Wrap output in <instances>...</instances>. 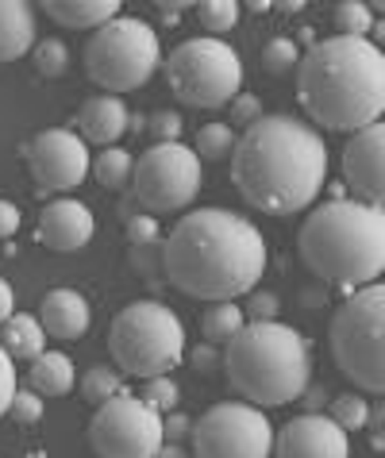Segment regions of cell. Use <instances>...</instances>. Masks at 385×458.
Segmentation results:
<instances>
[{
  "label": "cell",
  "instance_id": "obj_22",
  "mask_svg": "<svg viewBox=\"0 0 385 458\" xmlns=\"http://www.w3.org/2000/svg\"><path fill=\"white\" fill-rule=\"evenodd\" d=\"M47 332L43 324H38V316H28V312H16L12 320L4 324V332H0V347H4L12 359H28L35 362L38 354L47 351Z\"/></svg>",
  "mask_w": 385,
  "mask_h": 458
},
{
  "label": "cell",
  "instance_id": "obj_17",
  "mask_svg": "<svg viewBox=\"0 0 385 458\" xmlns=\"http://www.w3.org/2000/svg\"><path fill=\"white\" fill-rule=\"evenodd\" d=\"M38 324L50 339H81L93 324V312L77 289H50L38 304Z\"/></svg>",
  "mask_w": 385,
  "mask_h": 458
},
{
  "label": "cell",
  "instance_id": "obj_48",
  "mask_svg": "<svg viewBox=\"0 0 385 458\" xmlns=\"http://www.w3.org/2000/svg\"><path fill=\"white\" fill-rule=\"evenodd\" d=\"M154 458H189V451L177 447V443H162V451L154 454Z\"/></svg>",
  "mask_w": 385,
  "mask_h": 458
},
{
  "label": "cell",
  "instance_id": "obj_46",
  "mask_svg": "<svg viewBox=\"0 0 385 458\" xmlns=\"http://www.w3.org/2000/svg\"><path fill=\"white\" fill-rule=\"evenodd\" d=\"M182 12H189V4H158L162 23H177V20H182Z\"/></svg>",
  "mask_w": 385,
  "mask_h": 458
},
{
  "label": "cell",
  "instance_id": "obj_30",
  "mask_svg": "<svg viewBox=\"0 0 385 458\" xmlns=\"http://www.w3.org/2000/svg\"><path fill=\"white\" fill-rule=\"evenodd\" d=\"M336 28L346 39H370V28H374V12L370 4H358V0H346L336 8Z\"/></svg>",
  "mask_w": 385,
  "mask_h": 458
},
{
  "label": "cell",
  "instance_id": "obj_38",
  "mask_svg": "<svg viewBox=\"0 0 385 458\" xmlns=\"http://www.w3.org/2000/svg\"><path fill=\"white\" fill-rule=\"evenodd\" d=\"M16 389H20V381H16V366H12V354H8L4 347H0V416L12 412Z\"/></svg>",
  "mask_w": 385,
  "mask_h": 458
},
{
  "label": "cell",
  "instance_id": "obj_31",
  "mask_svg": "<svg viewBox=\"0 0 385 458\" xmlns=\"http://www.w3.org/2000/svg\"><path fill=\"white\" fill-rule=\"evenodd\" d=\"M331 420L351 436V431H363L370 424V404L366 397H358V393H346V397H336L331 401Z\"/></svg>",
  "mask_w": 385,
  "mask_h": 458
},
{
  "label": "cell",
  "instance_id": "obj_25",
  "mask_svg": "<svg viewBox=\"0 0 385 458\" xmlns=\"http://www.w3.org/2000/svg\"><path fill=\"white\" fill-rule=\"evenodd\" d=\"M235 127L231 123H204L197 131V158L201 162H224L235 155Z\"/></svg>",
  "mask_w": 385,
  "mask_h": 458
},
{
  "label": "cell",
  "instance_id": "obj_43",
  "mask_svg": "<svg viewBox=\"0 0 385 458\" xmlns=\"http://www.w3.org/2000/svg\"><path fill=\"white\" fill-rule=\"evenodd\" d=\"M20 232V208L12 200H0V239H12Z\"/></svg>",
  "mask_w": 385,
  "mask_h": 458
},
{
  "label": "cell",
  "instance_id": "obj_49",
  "mask_svg": "<svg viewBox=\"0 0 385 458\" xmlns=\"http://www.w3.org/2000/svg\"><path fill=\"white\" fill-rule=\"evenodd\" d=\"M370 43H374L378 50L385 47V20H374V28H370Z\"/></svg>",
  "mask_w": 385,
  "mask_h": 458
},
{
  "label": "cell",
  "instance_id": "obj_42",
  "mask_svg": "<svg viewBox=\"0 0 385 458\" xmlns=\"http://www.w3.org/2000/svg\"><path fill=\"white\" fill-rule=\"evenodd\" d=\"M370 447L374 451H385V401H378L374 409H370Z\"/></svg>",
  "mask_w": 385,
  "mask_h": 458
},
{
  "label": "cell",
  "instance_id": "obj_34",
  "mask_svg": "<svg viewBox=\"0 0 385 458\" xmlns=\"http://www.w3.org/2000/svg\"><path fill=\"white\" fill-rule=\"evenodd\" d=\"M147 131L154 135V143H182V131H185V120L177 116L174 108H158L147 123Z\"/></svg>",
  "mask_w": 385,
  "mask_h": 458
},
{
  "label": "cell",
  "instance_id": "obj_29",
  "mask_svg": "<svg viewBox=\"0 0 385 458\" xmlns=\"http://www.w3.org/2000/svg\"><path fill=\"white\" fill-rule=\"evenodd\" d=\"M127 262H132V270L143 277V282L154 285L166 274V243H162V239H154V243L132 247V250H127Z\"/></svg>",
  "mask_w": 385,
  "mask_h": 458
},
{
  "label": "cell",
  "instance_id": "obj_3",
  "mask_svg": "<svg viewBox=\"0 0 385 458\" xmlns=\"http://www.w3.org/2000/svg\"><path fill=\"white\" fill-rule=\"evenodd\" d=\"M297 97L308 120L328 131H363L385 112V50L370 39L316 43L297 66Z\"/></svg>",
  "mask_w": 385,
  "mask_h": 458
},
{
  "label": "cell",
  "instance_id": "obj_45",
  "mask_svg": "<svg viewBox=\"0 0 385 458\" xmlns=\"http://www.w3.org/2000/svg\"><path fill=\"white\" fill-rule=\"evenodd\" d=\"M12 316H16V293H12V285L0 277V327H4Z\"/></svg>",
  "mask_w": 385,
  "mask_h": 458
},
{
  "label": "cell",
  "instance_id": "obj_44",
  "mask_svg": "<svg viewBox=\"0 0 385 458\" xmlns=\"http://www.w3.org/2000/svg\"><path fill=\"white\" fill-rule=\"evenodd\" d=\"M328 397H331V393H328V386H308V389L301 393V401H304V412H320V409H324V404H328Z\"/></svg>",
  "mask_w": 385,
  "mask_h": 458
},
{
  "label": "cell",
  "instance_id": "obj_21",
  "mask_svg": "<svg viewBox=\"0 0 385 458\" xmlns=\"http://www.w3.org/2000/svg\"><path fill=\"white\" fill-rule=\"evenodd\" d=\"M28 381H31L35 393H43V397H62V393H70L73 381H77L73 359H70V354H62V351H43L31 362Z\"/></svg>",
  "mask_w": 385,
  "mask_h": 458
},
{
  "label": "cell",
  "instance_id": "obj_15",
  "mask_svg": "<svg viewBox=\"0 0 385 458\" xmlns=\"http://www.w3.org/2000/svg\"><path fill=\"white\" fill-rule=\"evenodd\" d=\"M274 458H351V436L324 412H301L274 436Z\"/></svg>",
  "mask_w": 385,
  "mask_h": 458
},
{
  "label": "cell",
  "instance_id": "obj_41",
  "mask_svg": "<svg viewBox=\"0 0 385 458\" xmlns=\"http://www.w3.org/2000/svg\"><path fill=\"white\" fill-rule=\"evenodd\" d=\"M162 431H166V443H182L185 436H192V420L185 412H170L162 420Z\"/></svg>",
  "mask_w": 385,
  "mask_h": 458
},
{
  "label": "cell",
  "instance_id": "obj_40",
  "mask_svg": "<svg viewBox=\"0 0 385 458\" xmlns=\"http://www.w3.org/2000/svg\"><path fill=\"white\" fill-rule=\"evenodd\" d=\"M189 362H192V370H197L201 377H212L216 366H224L220 347H212V343H201V347H192L189 351Z\"/></svg>",
  "mask_w": 385,
  "mask_h": 458
},
{
  "label": "cell",
  "instance_id": "obj_47",
  "mask_svg": "<svg viewBox=\"0 0 385 458\" xmlns=\"http://www.w3.org/2000/svg\"><path fill=\"white\" fill-rule=\"evenodd\" d=\"M147 123H150L147 112H132V120H127V131L139 135V131H147Z\"/></svg>",
  "mask_w": 385,
  "mask_h": 458
},
{
  "label": "cell",
  "instance_id": "obj_32",
  "mask_svg": "<svg viewBox=\"0 0 385 458\" xmlns=\"http://www.w3.org/2000/svg\"><path fill=\"white\" fill-rule=\"evenodd\" d=\"M35 70L38 78H62L70 70V50L62 39H38L35 43Z\"/></svg>",
  "mask_w": 385,
  "mask_h": 458
},
{
  "label": "cell",
  "instance_id": "obj_50",
  "mask_svg": "<svg viewBox=\"0 0 385 458\" xmlns=\"http://www.w3.org/2000/svg\"><path fill=\"white\" fill-rule=\"evenodd\" d=\"M274 8L281 12V16H297V12H304L301 0H289V4H274Z\"/></svg>",
  "mask_w": 385,
  "mask_h": 458
},
{
  "label": "cell",
  "instance_id": "obj_18",
  "mask_svg": "<svg viewBox=\"0 0 385 458\" xmlns=\"http://www.w3.org/2000/svg\"><path fill=\"white\" fill-rule=\"evenodd\" d=\"M127 120H132V112H127V105L120 97H112V93H97V97H89L81 112H77V127H81V135L85 143H97V147H112L116 139H120L127 131Z\"/></svg>",
  "mask_w": 385,
  "mask_h": 458
},
{
  "label": "cell",
  "instance_id": "obj_14",
  "mask_svg": "<svg viewBox=\"0 0 385 458\" xmlns=\"http://www.w3.org/2000/svg\"><path fill=\"white\" fill-rule=\"evenodd\" d=\"M343 182L358 200L385 208V123L381 120L351 135V143L343 150Z\"/></svg>",
  "mask_w": 385,
  "mask_h": 458
},
{
  "label": "cell",
  "instance_id": "obj_35",
  "mask_svg": "<svg viewBox=\"0 0 385 458\" xmlns=\"http://www.w3.org/2000/svg\"><path fill=\"white\" fill-rule=\"evenodd\" d=\"M124 235L132 247H143V243H154V239H162V227L158 220H154L150 212H135L124 220Z\"/></svg>",
  "mask_w": 385,
  "mask_h": 458
},
{
  "label": "cell",
  "instance_id": "obj_27",
  "mask_svg": "<svg viewBox=\"0 0 385 458\" xmlns=\"http://www.w3.org/2000/svg\"><path fill=\"white\" fill-rule=\"evenodd\" d=\"M239 12L243 8L235 0H204V4H197V20L209 31V39H220V35H227L239 23Z\"/></svg>",
  "mask_w": 385,
  "mask_h": 458
},
{
  "label": "cell",
  "instance_id": "obj_5",
  "mask_svg": "<svg viewBox=\"0 0 385 458\" xmlns=\"http://www.w3.org/2000/svg\"><path fill=\"white\" fill-rule=\"evenodd\" d=\"M227 386L254 409L301 401L312 381V351L297 327L281 320H251L227 343Z\"/></svg>",
  "mask_w": 385,
  "mask_h": 458
},
{
  "label": "cell",
  "instance_id": "obj_13",
  "mask_svg": "<svg viewBox=\"0 0 385 458\" xmlns=\"http://www.w3.org/2000/svg\"><path fill=\"white\" fill-rule=\"evenodd\" d=\"M23 158L31 166L35 193H70L93 170L89 143L77 131H70V127H47V131H38L23 147Z\"/></svg>",
  "mask_w": 385,
  "mask_h": 458
},
{
  "label": "cell",
  "instance_id": "obj_33",
  "mask_svg": "<svg viewBox=\"0 0 385 458\" xmlns=\"http://www.w3.org/2000/svg\"><path fill=\"white\" fill-rule=\"evenodd\" d=\"M139 397H143L154 412H166V416H170V412L177 409V401H182V389H177V381L166 374V377H150Z\"/></svg>",
  "mask_w": 385,
  "mask_h": 458
},
{
  "label": "cell",
  "instance_id": "obj_39",
  "mask_svg": "<svg viewBox=\"0 0 385 458\" xmlns=\"http://www.w3.org/2000/svg\"><path fill=\"white\" fill-rule=\"evenodd\" d=\"M278 309H281L278 293H270V289H254L251 293V304H247L251 320H278Z\"/></svg>",
  "mask_w": 385,
  "mask_h": 458
},
{
  "label": "cell",
  "instance_id": "obj_12",
  "mask_svg": "<svg viewBox=\"0 0 385 458\" xmlns=\"http://www.w3.org/2000/svg\"><path fill=\"white\" fill-rule=\"evenodd\" d=\"M89 443L100 458H154L166 443L162 412H154L143 397L120 393L97 409Z\"/></svg>",
  "mask_w": 385,
  "mask_h": 458
},
{
  "label": "cell",
  "instance_id": "obj_7",
  "mask_svg": "<svg viewBox=\"0 0 385 458\" xmlns=\"http://www.w3.org/2000/svg\"><path fill=\"white\" fill-rule=\"evenodd\" d=\"M108 351L127 377H166L185 359V327L170 304L135 301L116 312Z\"/></svg>",
  "mask_w": 385,
  "mask_h": 458
},
{
  "label": "cell",
  "instance_id": "obj_52",
  "mask_svg": "<svg viewBox=\"0 0 385 458\" xmlns=\"http://www.w3.org/2000/svg\"><path fill=\"white\" fill-rule=\"evenodd\" d=\"M28 458H47V454H43V451H38V454H28Z\"/></svg>",
  "mask_w": 385,
  "mask_h": 458
},
{
  "label": "cell",
  "instance_id": "obj_51",
  "mask_svg": "<svg viewBox=\"0 0 385 458\" xmlns=\"http://www.w3.org/2000/svg\"><path fill=\"white\" fill-rule=\"evenodd\" d=\"M270 8H274V4H266V0H251V4H247L251 16H262V12H270Z\"/></svg>",
  "mask_w": 385,
  "mask_h": 458
},
{
  "label": "cell",
  "instance_id": "obj_23",
  "mask_svg": "<svg viewBox=\"0 0 385 458\" xmlns=\"http://www.w3.org/2000/svg\"><path fill=\"white\" fill-rule=\"evenodd\" d=\"M243 327H247V312H243L239 304H231V301L209 304V312H204V320H201L204 343H212V347H227Z\"/></svg>",
  "mask_w": 385,
  "mask_h": 458
},
{
  "label": "cell",
  "instance_id": "obj_19",
  "mask_svg": "<svg viewBox=\"0 0 385 458\" xmlns=\"http://www.w3.org/2000/svg\"><path fill=\"white\" fill-rule=\"evenodd\" d=\"M35 50V8L28 0H0V62Z\"/></svg>",
  "mask_w": 385,
  "mask_h": 458
},
{
  "label": "cell",
  "instance_id": "obj_20",
  "mask_svg": "<svg viewBox=\"0 0 385 458\" xmlns=\"http://www.w3.org/2000/svg\"><path fill=\"white\" fill-rule=\"evenodd\" d=\"M43 12L58 28L70 31H100L120 16V0H47Z\"/></svg>",
  "mask_w": 385,
  "mask_h": 458
},
{
  "label": "cell",
  "instance_id": "obj_8",
  "mask_svg": "<svg viewBox=\"0 0 385 458\" xmlns=\"http://www.w3.org/2000/svg\"><path fill=\"white\" fill-rule=\"evenodd\" d=\"M162 66V43L158 31L139 16H116L85 43V73L112 97L143 89L154 70Z\"/></svg>",
  "mask_w": 385,
  "mask_h": 458
},
{
  "label": "cell",
  "instance_id": "obj_36",
  "mask_svg": "<svg viewBox=\"0 0 385 458\" xmlns=\"http://www.w3.org/2000/svg\"><path fill=\"white\" fill-rule=\"evenodd\" d=\"M262 116H266L262 100L254 93H239L235 100H231V127H243V131H247V127H254Z\"/></svg>",
  "mask_w": 385,
  "mask_h": 458
},
{
  "label": "cell",
  "instance_id": "obj_4",
  "mask_svg": "<svg viewBox=\"0 0 385 458\" xmlns=\"http://www.w3.org/2000/svg\"><path fill=\"white\" fill-rule=\"evenodd\" d=\"M301 262L343 293L374 285L385 274V212L366 200H328L297 232Z\"/></svg>",
  "mask_w": 385,
  "mask_h": 458
},
{
  "label": "cell",
  "instance_id": "obj_24",
  "mask_svg": "<svg viewBox=\"0 0 385 458\" xmlns=\"http://www.w3.org/2000/svg\"><path fill=\"white\" fill-rule=\"evenodd\" d=\"M93 174H97V182L108 189V193H124L127 185H132V177H135V162L127 150L120 147H108V150H100V155L93 158Z\"/></svg>",
  "mask_w": 385,
  "mask_h": 458
},
{
  "label": "cell",
  "instance_id": "obj_11",
  "mask_svg": "<svg viewBox=\"0 0 385 458\" xmlns=\"http://www.w3.org/2000/svg\"><path fill=\"white\" fill-rule=\"evenodd\" d=\"M192 454L197 458H270L274 454V424L262 409L247 401L212 404L192 424Z\"/></svg>",
  "mask_w": 385,
  "mask_h": 458
},
{
  "label": "cell",
  "instance_id": "obj_9",
  "mask_svg": "<svg viewBox=\"0 0 385 458\" xmlns=\"http://www.w3.org/2000/svg\"><path fill=\"white\" fill-rule=\"evenodd\" d=\"M166 85L170 93L192 108H224L243 89V62L235 47L224 39H185L166 58Z\"/></svg>",
  "mask_w": 385,
  "mask_h": 458
},
{
  "label": "cell",
  "instance_id": "obj_16",
  "mask_svg": "<svg viewBox=\"0 0 385 458\" xmlns=\"http://www.w3.org/2000/svg\"><path fill=\"white\" fill-rule=\"evenodd\" d=\"M97 232V220L89 205L73 197H58L38 212V224H35V239L43 243L47 250H58V254H73L81 250L89 239Z\"/></svg>",
  "mask_w": 385,
  "mask_h": 458
},
{
  "label": "cell",
  "instance_id": "obj_6",
  "mask_svg": "<svg viewBox=\"0 0 385 458\" xmlns=\"http://www.w3.org/2000/svg\"><path fill=\"white\" fill-rule=\"evenodd\" d=\"M328 339L343 377L355 389L385 397V282L346 293Z\"/></svg>",
  "mask_w": 385,
  "mask_h": 458
},
{
  "label": "cell",
  "instance_id": "obj_28",
  "mask_svg": "<svg viewBox=\"0 0 385 458\" xmlns=\"http://www.w3.org/2000/svg\"><path fill=\"white\" fill-rule=\"evenodd\" d=\"M301 58H304L301 47L293 43V39H286V35H278V39H270V43L262 47V70L274 73V78H286L289 70H297Z\"/></svg>",
  "mask_w": 385,
  "mask_h": 458
},
{
  "label": "cell",
  "instance_id": "obj_10",
  "mask_svg": "<svg viewBox=\"0 0 385 458\" xmlns=\"http://www.w3.org/2000/svg\"><path fill=\"white\" fill-rule=\"evenodd\" d=\"M204 170L197 150L185 143H154L135 158L132 197L143 212H182L201 193Z\"/></svg>",
  "mask_w": 385,
  "mask_h": 458
},
{
  "label": "cell",
  "instance_id": "obj_1",
  "mask_svg": "<svg viewBox=\"0 0 385 458\" xmlns=\"http://www.w3.org/2000/svg\"><path fill=\"white\" fill-rule=\"evenodd\" d=\"M266 239L247 216L197 208L166 235V282L197 301L247 297L266 274Z\"/></svg>",
  "mask_w": 385,
  "mask_h": 458
},
{
  "label": "cell",
  "instance_id": "obj_26",
  "mask_svg": "<svg viewBox=\"0 0 385 458\" xmlns=\"http://www.w3.org/2000/svg\"><path fill=\"white\" fill-rule=\"evenodd\" d=\"M124 393V377L112 370V366H93V370H85V377H81V401H89V404H105V401H112V397H120Z\"/></svg>",
  "mask_w": 385,
  "mask_h": 458
},
{
  "label": "cell",
  "instance_id": "obj_2",
  "mask_svg": "<svg viewBox=\"0 0 385 458\" xmlns=\"http://www.w3.org/2000/svg\"><path fill=\"white\" fill-rule=\"evenodd\" d=\"M231 182L259 212H304L328 185L324 135L316 131V123L297 116H262L239 135L231 155Z\"/></svg>",
  "mask_w": 385,
  "mask_h": 458
},
{
  "label": "cell",
  "instance_id": "obj_37",
  "mask_svg": "<svg viewBox=\"0 0 385 458\" xmlns=\"http://www.w3.org/2000/svg\"><path fill=\"white\" fill-rule=\"evenodd\" d=\"M43 397H38L35 389H16V401H12V416L20 420V424H38L43 420Z\"/></svg>",
  "mask_w": 385,
  "mask_h": 458
}]
</instances>
